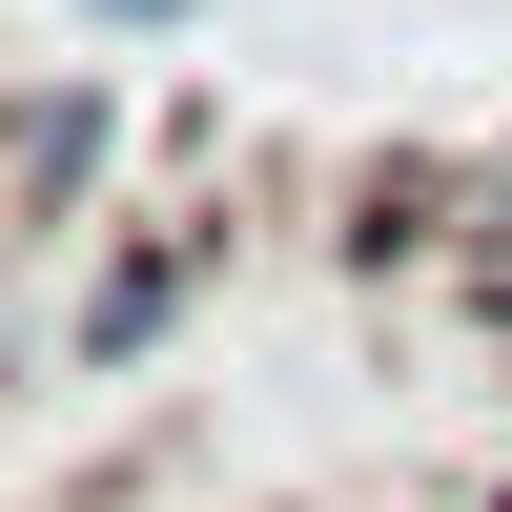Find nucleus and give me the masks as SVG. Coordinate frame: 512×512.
I'll use <instances>...</instances> for the list:
<instances>
[{"label":"nucleus","mask_w":512,"mask_h":512,"mask_svg":"<svg viewBox=\"0 0 512 512\" xmlns=\"http://www.w3.org/2000/svg\"><path fill=\"white\" fill-rule=\"evenodd\" d=\"M185 287H205V246H144V267H103V287H82V328H62V349H82V369H123L164 308H185Z\"/></svg>","instance_id":"obj_1"},{"label":"nucleus","mask_w":512,"mask_h":512,"mask_svg":"<svg viewBox=\"0 0 512 512\" xmlns=\"http://www.w3.org/2000/svg\"><path fill=\"white\" fill-rule=\"evenodd\" d=\"M0 144H21V185H41V205H62L82 164H103V82H62V103H21V123H0Z\"/></svg>","instance_id":"obj_2"},{"label":"nucleus","mask_w":512,"mask_h":512,"mask_svg":"<svg viewBox=\"0 0 512 512\" xmlns=\"http://www.w3.org/2000/svg\"><path fill=\"white\" fill-rule=\"evenodd\" d=\"M82 21H185V0H82Z\"/></svg>","instance_id":"obj_3"}]
</instances>
